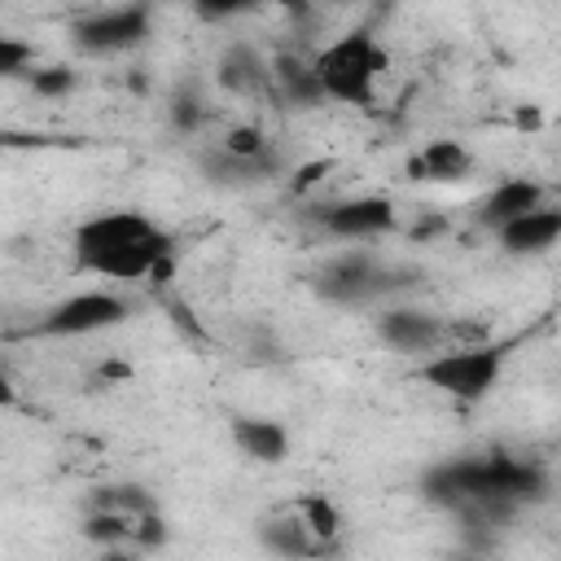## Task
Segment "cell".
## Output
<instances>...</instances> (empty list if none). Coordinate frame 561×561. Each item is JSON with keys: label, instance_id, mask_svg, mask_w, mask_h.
I'll return each instance as SVG.
<instances>
[{"label": "cell", "instance_id": "cell-1", "mask_svg": "<svg viewBox=\"0 0 561 561\" xmlns=\"http://www.w3.org/2000/svg\"><path fill=\"white\" fill-rule=\"evenodd\" d=\"M543 491V469L535 460L508 456V451H482V456H456L425 478V495L460 513L465 522H500L517 504L535 500Z\"/></svg>", "mask_w": 561, "mask_h": 561}, {"label": "cell", "instance_id": "cell-2", "mask_svg": "<svg viewBox=\"0 0 561 561\" xmlns=\"http://www.w3.org/2000/svg\"><path fill=\"white\" fill-rule=\"evenodd\" d=\"M75 267L105 280H158L171 267V232L145 210H101L83 219L70 237Z\"/></svg>", "mask_w": 561, "mask_h": 561}, {"label": "cell", "instance_id": "cell-3", "mask_svg": "<svg viewBox=\"0 0 561 561\" xmlns=\"http://www.w3.org/2000/svg\"><path fill=\"white\" fill-rule=\"evenodd\" d=\"M83 530L110 552H149L167 539V526L145 486H101L88 504Z\"/></svg>", "mask_w": 561, "mask_h": 561}, {"label": "cell", "instance_id": "cell-4", "mask_svg": "<svg viewBox=\"0 0 561 561\" xmlns=\"http://www.w3.org/2000/svg\"><path fill=\"white\" fill-rule=\"evenodd\" d=\"M508 351H513V342H491V337L443 346L421 364V381L460 403H478L495 390V381L508 364Z\"/></svg>", "mask_w": 561, "mask_h": 561}, {"label": "cell", "instance_id": "cell-5", "mask_svg": "<svg viewBox=\"0 0 561 561\" xmlns=\"http://www.w3.org/2000/svg\"><path fill=\"white\" fill-rule=\"evenodd\" d=\"M259 539L280 557H324L342 548V517L324 495H302L259 522Z\"/></svg>", "mask_w": 561, "mask_h": 561}, {"label": "cell", "instance_id": "cell-6", "mask_svg": "<svg viewBox=\"0 0 561 561\" xmlns=\"http://www.w3.org/2000/svg\"><path fill=\"white\" fill-rule=\"evenodd\" d=\"M311 61H316L324 96L346 101V105H373L377 101V79L386 70V53H381V44L368 31L337 35Z\"/></svg>", "mask_w": 561, "mask_h": 561}, {"label": "cell", "instance_id": "cell-7", "mask_svg": "<svg viewBox=\"0 0 561 561\" xmlns=\"http://www.w3.org/2000/svg\"><path fill=\"white\" fill-rule=\"evenodd\" d=\"M316 294L329 298V302H364V298H377L394 285V272L381 267L368 250H346V254H333L320 272H316Z\"/></svg>", "mask_w": 561, "mask_h": 561}, {"label": "cell", "instance_id": "cell-8", "mask_svg": "<svg viewBox=\"0 0 561 561\" xmlns=\"http://www.w3.org/2000/svg\"><path fill=\"white\" fill-rule=\"evenodd\" d=\"M127 320V302L114 294V289H83V294H70L61 298L44 320H39V333L44 337H83V333H101V329H114Z\"/></svg>", "mask_w": 561, "mask_h": 561}, {"label": "cell", "instance_id": "cell-9", "mask_svg": "<svg viewBox=\"0 0 561 561\" xmlns=\"http://www.w3.org/2000/svg\"><path fill=\"white\" fill-rule=\"evenodd\" d=\"M316 224L337 241H373L394 228V202L377 197V193L324 202V206H316Z\"/></svg>", "mask_w": 561, "mask_h": 561}, {"label": "cell", "instance_id": "cell-10", "mask_svg": "<svg viewBox=\"0 0 561 561\" xmlns=\"http://www.w3.org/2000/svg\"><path fill=\"white\" fill-rule=\"evenodd\" d=\"M149 35V4H114L83 22H75V44L83 53H127Z\"/></svg>", "mask_w": 561, "mask_h": 561}, {"label": "cell", "instance_id": "cell-11", "mask_svg": "<svg viewBox=\"0 0 561 561\" xmlns=\"http://www.w3.org/2000/svg\"><path fill=\"white\" fill-rule=\"evenodd\" d=\"M377 333H381L394 351H408V355L451 346V324L438 320L434 311H421V307H394V311H386V316L377 320Z\"/></svg>", "mask_w": 561, "mask_h": 561}, {"label": "cell", "instance_id": "cell-12", "mask_svg": "<svg viewBox=\"0 0 561 561\" xmlns=\"http://www.w3.org/2000/svg\"><path fill=\"white\" fill-rule=\"evenodd\" d=\"M535 206H543V188H539L535 180H526V175H513V180H500V184L478 202V224L491 228V232H500L508 219H517V215H526V210H535Z\"/></svg>", "mask_w": 561, "mask_h": 561}, {"label": "cell", "instance_id": "cell-13", "mask_svg": "<svg viewBox=\"0 0 561 561\" xmlns=\"http://www.w3.org/2000/svg\"><path fill=\"white\" fill-rule=\"evenodd\" d=\"M495 237L508 254H539L561 241V206H535V210L508 219Z\"/></svg>", "mask_w": 561, "mask_h": 561}, {"label": "cell", "instance_id": "cell-14", "mask_svg": "<svg viewBox=\"0 0 561 561\" xmlns=\"http://www.w3.org/2000/svg\"><path fill=\"white\" fill-rule=\"evenodd\" d=\"M473 171V153L460 140H430L408 158V175L425 184H451Z\"/></svg>", "mask_w": 561, "mask_h": 561}, {"label": "cell", "instance_id": "cell-15", "mask_svg": "<svg viewBox=\"0 0 561 561\" xmlns=\"http://www.w3.org/2000/svg\"><path fill=\"white\" fill-rule=\"evenodd\" d=\"M219 88H228L232 96H254L272 83V66L250 48V44H232L224 57H219V70H215Z\"/></svg>", "mask_w": 561, "mask_h": 561}, {"label": "cell", "instance_id": "cell-16", "mask_svg": "<svg viewBox=\"0 0 561 561\" xmlns=\"http://www.w3.org/2000/svg\"><path fill=\"white\" fill-rule=\"evenodd\" d=\"M232 443L250 456V460H263V465H276L289 456V434L280 421H267V416H237L232 421Z\"/></svg>", "mask_w": 561, "mask_h": 561}, {"label": "cell", "instance_id": "cell-17", "mask_svg": "<svg viewBox=\"0 0 561 561\" xmlns=\"http://www.w3.org/2000/svg\"><path fill=\"white\" fill-rule=\"evenodd\" d=\"M272 83H276V92H280L289 105H316V101L324 96L320 75H316V61H302V57H294V53H285V57L272 61Z\"/></svg>", "mask_w": 561, "mask_h": 561}, {"label": "cell", "instance_id": "cell-18", "mask_svg": "<svg viewBox=\"0 0 561 561\" xmlns=\"http://www.w3.org/2000/svg\"><path fill=\"white\" fill-rule=\"evenodd\" d=\"M31 88H35L39 96H66V92L75 88V75H70L66 66H44V70L31 66Z\"/></svg>", "mask_w": 561, "mask_h": 561}, {"label": "cell", "instance_id": "cell-19", "mask_svg": "<svg viewBox=\"0 0 561 561\" xmlns=\"http://www.w3.org/2000/svg\"><path fill=\"white\" fill-rule=\"evenodd\" d=\"M224 149L237 153V158H259V153H267L272 145H267V136H263L259 127H232V131L224 136Z\"/></svg>", "mask_w": 561, "mask_h": 561}, {"label": "cell", "instance_id": "cell-20", "mask_svg": "<svg viewBox=\"0 0 561 561\" xmlns=\"http://www.w3.org/2000/svg\"><path fill=\"white\" fill-rule=\"evenodd\" d=\"M259 4H267V0H193V13L202 22H228V18H237L245 9H259Z\"/></svg>", "mask_w": 561, "mask_h": 561}, {"label": "cell", "instance_id": "cell-21", "mask_svg": "<svg viewBox=\"0 0 561 561\" xmlns=\"http://www.w3.org/2000/svg\"><path fill=\"white\" fill-rule=\"evenodd\" d=\"M206 118V110H202V101H197V92L193 88H184V92H175V101H171V123L180 127V131H193L197 123Z\"/></svg>", "mask_w": 561, "mask_h": 561}, {"label": "cell", "instance_id": "cell-22", "mask_svg": "<svg viewBox=\"0 0 561 561\" xmlns=\"http://www.w3.org/2000/svg\"><path fill=\"white\" fill-rule=\"evenodd\" d=\"M26 61H35V53H31L26 44H18L13 35H4V39H0V70H4V75H22Z\"/></svg>", "mask_w": 561, "mask_h": 561}, {"label": "cell", "instance_id": "cell-23", "mask_svg": "<svg viewBox=\"0 0 561 561\" xmlns=\"http://www.w3.org/2000/svg\"><path fill=\"white\" fill-rule=\"evenodd\" d=\"M267 4H280V9H289V13H298V18L311 9V0H267Z\"/></svg>", "mask_w": 561, "mask_h": 561}]
</instances>
